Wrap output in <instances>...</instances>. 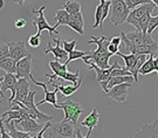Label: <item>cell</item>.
<instances>
[{"label":"cell","mask_w":158,"mask_h":138,"mask_svg":"<svg viewBox=\"0 0 158 138\" xmlns=\"http://www.w3.org/2000/svg\"><path fill=\"white\" fill-rule=\"evenodd\" d=\"M87 43H96L97 48L93 53H89L82 58V61L85 64L93 63L97 64L101 68H109V59L113 56V54L109 52L108 47L110 43V40L106 36H90V39L87 41Z\"/></svg>","instance_id":"obj_1"},{"label":"cell","mask_w":158,"mask_h":138,"mask_svg":"<svg viewBox=\"0 0 158 138\" xmlns=\"http://www.w3.org/2000/svg\"><path fill=\"white\" fill-rule=\"evenodd\" d=\"M49 138H81V124L75 125L72 121H61L60 123H52L49 127Z\"/></svg>","instance_id":"obj_2"},{"label":"cell","mask_w":158,"mask_h":138,"mask_svg":"<svg viewBox=\"0 0 158 138\" xmlns=\"http://www.w3.org/2000/svg\"><path fill=\"white\" fill-rule=\"evenodd\" d=\"M130 10L124 0H111L110 7V22L115 27H118L119 25L127 22V19L129 17Z\"/></svg>","instance_id":"obj_3"},{"label":"cell","mask_w":158,"mask_h":138,"mask_svg":"<svg viewBox=\"0 0 158 138\" xmlns=\"http://www.w3.org/2000/svg\"><path fill=\"white\" fill-rule=\"evenodd\" d=\"M55 108L56 109H62L64 111V117H63L62 121H72L75 125H79V123H77L79 117L85 111L81 104L69 99V97H68L67 101L61 102L60 104H56Z\"/></svg>","instance_id":"obj_4"},{"label":"cell","mask_w":158,"mask_h":138,"mask_svg":"<svg viewBox=\"0 0 158 138\" xmlns=\"http://www.w3.org/2000/svg\"><path fill=\"white\" fill-rule=\"evenodd\" d=\"M46 10V6H41L38 11H33L34 14H36V17L33 18V26H36L38 28V32L36 34L41 35L42 30H48V34H49V38L52 39V35L53 33L55 34H59V32L56 30V27H52L49 23L47 22L45 18V14H44V11Z\"/></svg>","instance_id":"obj_5"},{"label":"cell","mask_w":158,"mask_h":138,"mask_svg":"<svg viewBox=\"0 0 158 138\" xmlns=\"http://www.w3.org/2000/svg\"><path fill=\"white\" fill-rule=\"evenodd\" d=\"M156 8V4L152 2V1H149L147 4H143V5H139L135 7L134 10H131L129 13V17L127 19V22L129 25H132L136 28L137 26V22L138 20L141 19L142 17H144L147 13H151Z\"/></svg>","instance_id":"obj_6"},{"label":"cell","mask_w":158,"mask_h":138,"mask_svg":"<svg viewBox=\"0 0 158 138\" xmlns=\"http://www.w3.org/2000/svg\"><path fill=\"white\" fill-rule=\"evenodd\" d=\"M131 87H132L131 82H125V83L114 86L111 89H109V91L107 92V96L117 103H123L127 101V98L129 96V90Z\"/></svg>","instance_id":"obj_7"},{"label":"cell","mask_w":158,"mask_h":138,"mask_svg":"<svg viewBox=\"0 0 158 138\" xmlns=\"http://www.w3.org/2000/svg\"><path fill=\"white\" fill-rule=\"evenodd\" d=\"M8 47H10V58L15 60L17 62L31 54L27 51L23 41H11V42H8Z\"/></svg>","instance_id":"obj_8"},{"label":"cell","mask_w":158,"mask_h":138,"mask_svg":"<svg viewBox=\"0 0 158 138\" xmlns=\"http://www.w3.org/2000/svg\"><path fill=\"white\" fill-rule=\"evenodd\" d=\"M54 42H55V47L52 46V39L49 40L48 45H47V48L45 49V54L53 53L56 60L66 62L68 60V56H69V53L63 47H61V39H54Z\"/></svg>","instance_id":"obj_9"},{"label":"cell","mask_w":158,"mask_h":138,"mask_svg":"<svg viewBox=\"0 0 158 138\" xmlns=\"http://www.w3.org/2000/svg\"><path fill=\"white\" fill-rule=\"evenodd\" d=\"M127 38L129 39L135 46H149V45H153L156 43L155 39L152 38V34H143L142 32H131V33H128Z\"/></svg>","instance_id":"obj_10"},{"label":"cell","mask_w":158,"mask_h":138,"mask_svg":"<svg viewBox=\"0 0 158 138\" xmlns=\"http://www.w3.org/2000/svg\"><path fill=\"white\" fill-rule=\"evenodd\" d=\"M135 138H158V115L152 123H147L135 133Z\"/></svg>","instance_id":"obj_11"},{"label":"cell","mask_w":158,"mask_h":138,"mask_svg":"<svg viewBox=\"0 0 158 138\" xmlns=\"http://www.w3.org/2000/svg\"><path fill=\"white\" fill-rule=\"evenodd\" d=\"M32 54H29L23 59L19 60L17 62V79H21V77H26L29 79L32 74Z\"/></svg>","instance_id":"obj_12"},{"label":"cell","mask_w":158,"mask_h":138,"mask_svg":"<svg viewBox=\"0 0 158 138\" xmlns=\"http://www.w3.org/2000/svg\"><path fill=\"white\" fill-rule=\"evenodd\" d=\"M17 83H18L17 75H14L13 73H5V75H4V81L1 82L0 88H1L2 91H6V90H10V91H11V97L8 99L10 103L15 98Z\"/></svg>","instance_id":"obj_13"},{"label":"cell","mask_w":158,"mask_h":138,"mask_svg":"<svg viewBox=\"0 0 158 138\" xmlns=\"http://www.w3.org/2000/svg\"><path fill=\"white\" fill-rule=\"evenodd\" d=\"M29 79H31V81L33 82L34 84H36V86H39V87H42L44 92H45V98H44L42 101H40L36 105H41V104H44V103H51L52 105L55 108V105L57 104L56 94H57V91H59V89H57V88H55L53 91H49V90H48V87H47V84H45V83H41V82H38V81H35V79H34L33 76H31Z\"/></svg>","instance_id":"obj_14"},{"label":"cell","mask_w":158,"mask_h":138,"mask_svg":"<svg viewBox=\"0 0 158 138\" xmlns=\"http://www.w3.org/2000/svg\"><path fill=\"white\" fill-rule=\"evenodd\" d=\"M17 127H20L23 131L29 133H38L41 131V129L44 128V124L38 122L35 118H32V117H26L18 123Z\"/></svg>","instance_id":"obj_15"},{"label":"cell","mask_w":158,"mask_h":138,"mask_svg":"<svg viewBox=\"0 0 158 138\" xmlns=\"http://www.w3.org/2000/svg\"><path fill=\"white\" fill-rule=\"evenodd\" d=\"M28 94H29V82L27 81V79L26 77L18 79L17 89H15V98L14 99L19 101V102H23L25 98L28 96Z\"/></svg>","instance_id":"obj_16"},{"label":"cell","mask_w":158,"mask_h":138,"mask_svg":"<svg viewBox=\"0 0 158 138\" xmlns=\"http://www.w3.org/2000/svg\"><path fill=\"white\" fill-rule=\"evenodd\" d=\"M98 118H100V115H98V111L96 108L91 110V112L89 115L85 117L83 121L81 122L80 124H81V127H85L88 128V133L85 135V138H89L91 135V131H93V129L98 124Z\"/></svg>","instance_id":"obj_17"},{"label":"cell","mask_w":158,"mask_h":138,"mask_svg":"<svg viewBox=\"0 0 158 138\" xmlns=\"http://www.w3.org/2000/svg\"><path fill=\"white\" fill-rule=\"evenodd\" d=\"M68 27H70L73 30H75L80 35L85 34V20H83L82 12H80V13L75 14V15H70L69 22H68Z\"/></svg>","instance_id":"obj_18"},{"label":"cell","mask_w":158,"mask_h":138,"mask_svg":"<svg viewBox=\"0 0 158 138\" xmlns=\"http://www.w3.org/2000/svg\"><path fill=\"white\" fill-rule=\"evenodd\" d=\"M82 84V76L79 79V81L76 82V83H73V84H56V83H52V86L55 87L59 89V91L62 92L63 96H66V97H70L73 94L79 90L80 86Z\"/></svg>","instance_id":"obj_19"},{"label":"cell","mask_w":158,"mask_h":138,"mask_svg":"<svg viewBox=\"0 0 158 138\" xmlns=\"http://www.w3.org/2000/svg\"><path fill=\"white\" fill-rule=\"evenodd\" d=\"M6 129L8 130V133L11 138H32L34 136H32L29 132H26V131H18L17 130V125L14 123V120L11 122H8L7 124H5Z\"/></svg>","instance_id":"obj_20"},{"label":"cell","mask_w":158,"mask_h":138,"mask_svg":"<svg viewBox=\"0 0 158 138\" xmlns=\"http://www.w3.org/2000/svg\"><path fill=\"white\" fill-rule=\"evenodd\" d=\"M49 68L53 70V73L55 75H57L59 77H61L64 80L66 75H67V64H61L59 62V60H55V61H51L49 62Z\"/></svg>","instance_id":"obj_21"},{"label":"cell","mask_w":158,"mask_h":138,"mask_svg":"<svg viewBox=\"0 0 158 138\" xmlns=\"http://www.w3.org/2000/svg\"><path fill=\"white\" fill-rule=\"evenodd\" d=\"M0 69H2L5 73H17V61L12 58H5L0 60Z\"/></svg>","instance_id":"obj_22"},{"label":"cell","mask_w":158,"mask_h":138,"mask_svg":"<svg viewBox=\"0 0 158 138\" xmlns=\"http://www.w3.org/2000/svg\"><path fill=\"white\" fill-rule=\"evenodd\" d=\"M69 13H68L64 8L62 10H57L55 15H54V20L56 21L55 23V27H59V26H68V22H69Z\"/></svg>","instance_id":"obj_23"},{"label":"cell","mask_w":158,"mask_h":138,"mask_svg":"<svg viewBox=\"0 0 158 138\" xmlns=\"http://www.w3.org/2000/svg\"><path fill=\"white\" fill-rule=\"evenodd\" d=\"M125 82H131V83L135 82L134 76H129V75H127V76H111L107 84L108 91H109V89H111L114 86H117V84H121V83H125Z\"/></svg>","instance_id":"obj_24"},{"label":"cell","mask_w":158,"mask_h":138,"mask_svg":"<svg viewBox=\"0 0 158 138\" xmlns=\"http://www.w3.org/2000/svg\"><path fill=\"white\" fill-rule=\"evenodd\" d=\"M116 55L123 59V61H124V63H125V67H127V69H129L130 71H131V69L134 68V66H135L136 62H137V59H138V55H137V54H131V53H129V54H123V53H121V52H117Z\"/></svg>","instance_id":"obj_25"},{"label":"cell","mask_w":158,"mask_h":138,"mask_svg":"<svg viewBox=\"0 0 158 138\" xmlns=\"http://www.w3.org/2000/svg\"><path fill=\"white\" fill-rule=\"evenodd\" d=\"M63 8L69 13V15H75L80 12H82V7L79 1L75 0H68L63 4Z\"/></svg>","instance_id":"obj_26"},{"label":"cell","mask_w":158,"mask_h":138,"mask_svg":"<svg viewBox=\"0 0 158 138\" xmlns=\"http://www.w3.org/2000/svg\"><path fill=\"white\" fill-rule=\"evenodd\" d=\"M155 71V64H153V55H149L147 61L143 63V66L139 69L141 75H149Z\"/></svg>","instance_id":"obj_27"},{"label":"cell","mask_w":158,"mask_h":138,"mask_svg":"<svg viewBox=\"0 0 158 138\" xmlns=\"http://www.w3.org/2000/svg\"><path fill=\"white\" fill-rule=\"evenodd\" d=\"M90 52H80V51H76V49H74L72 53H69V56H68V60L64 62V64H69L72 61H75V60H79V59H82L83 56L85 55H88Z\"/></svg>","instance_id":"obj_28"},{"label":"cell","mask_w":158,"mask_h":138,"mask_svg":"<svg viewBox=\"0 0 158 138\" xmlns=\"http://www.w3.org/2000/svg\"><path fill=\"white\" fill-rule=\"evenodd\" d=\"M102 5H100L96 7V11H95V22L93 25V28L96 29V28H100V30H102Z\"/></svg>","instance_id":"obj_29"},{"label":"cell","mask_w":158,"mask_h":138,"mask_svg":"<svg viewBox=\"0 0 158 138\" xmlns=\"http://www.w3.org/2000/svg\"><path fill=\"white\" fill-rule=\"evenodd\" d=\"M102 5V28H103V22L104 20L107 19V17L109 15V12H110V7H111V0H106L104 2H101Z\"/></svg>","instance_id":"obj_30"},{"label":"cell","mask_w":158,"mask_h":138,"mask_svg":"<svg viewBox=\"0 0 158 138\" xmlns=\"http://www.w3.org/2000/svg\"><path fill=\"white\" fill-rule=\"evenodd\" d=\"M77 45V42L75 40L73 41H66V40H61V46L67 51L68 53H72L75 49V47Z\"/></svg>","instance_id":"obj_31"},{"label":"cell","mask_w":158,"mask_h":138,"mask_svg":"<svg viewBox=\"0 0 158 138\" xmlns=\"http://www.w3.org/2000/svg\"><path fill=\"white\" fill-rule=\"evenodd\" d=\"M124 1L130 10H134V8L137 7V6L143 5V4H147V2L151 1V0H124Z\"/></svg>","instance_id":"obj_32"},{"label":"cell","mask_w":158,"mask_h":138,"mask_svg":"<svg viewBox=\"0 0 158 138\" xmlns=\"http://www.w3.org/2000/svg\"><path fill=\"white\" fill-rule=\"evenodd\" d=\"M10 56V47L8 43H0V60Z\"/></svg>","instance_id":"obj_33"},{"label":"cell","mask_w":158,"mask_h":138,"mask_svg":"<svg viewBox=\"0 0 158 138\" xmlns=\"http://www.w3.org/2000/svg\"><path fill=\"white\" fill-rule=\"evenodd\" d=\"M158 27V15L157 17H151L150 18V22H149V28H148V33L152 34L153 30Z\"/></svg>","instance_id":"obj_34"},{"label":"cell","mask_w":158,"mask_h":138,"mask_svg":"<svg viewBox=\"0 0 158 138\" xmlns=\"http://www.w3.org/2000/svg\"><path fill=\"white\" fill-rule=\"evenodd\" d=\"M28 45L32 48H38L40 46V35L38 34L31 35L28 39Z\"/></svg>","instance_id":"obj_35"},{"label":"cell","mask_w":158,"mask_h":138,"mask_svg":"<svg viewBox=\"0 0 158 138\" xmlns=\"http://www.w3.org/2000/svg\"><path fill=\"white\" fill-rule=\"evenodd\" d=\"M14 26H15V28H18V29L23 28V27L26 26V20H25V19H17L15 22H14Z\"/></svg>","instance_id":"obj_36"},{"label":"cell","mask_w":158,"mask_h":138,"mask_svg":"<svg viewBox=\"0 0 158 138\" xmlns=\"http://www.w3.org/2000/svg\"><path fill=\"white\" fill-rule=\"evenodd\" d=\"M108 49H109V52L111 53L113 55H116L117 54V52H118V49H119V47L118 46H115L114 43H109V47H108Z\"/></svg>","instance_id":"obj_37"},{"label":"cell","mask_w":158,"mask_h":138,"mask_svg":"<svg viewBox=\"0 0 158 138\" xmlns=\"http://www.w3.org/2000/svg\"><path fill=\"white\" fill-rule=\"evenodd\" d=\"M110 42L114 43L115 46H121V42H122V38H121V35L119 36H114L113 39H110Z\"/></svg>","instance_id":"obj_38"},{"label":"cell","mask_w":158,"mask_h":138,"mask_svg":"<svg viewBox=\"0 0 158 138\" xmlns=\"http://www.w3.org/2000/svg\"><path fill=\"white\" fill-rule=\"evenodd\" d=\"M153 64H155V71H157L158 74V56L157 58H153Z\"/></svg>","instance_id":"obj_39"},{"label":"cell","mask_w":158,"mask_h":138,"mask_svg":"<svg viewBox=\"0 0 158 138\" xmlns=\"http://www.w3.org/2000/svg\"><path fill=\"white\" fill-rule=\"evenodd\" d=\"M2 81H4V76H0V84H1ZM0 96H1V97H5V96H4V91L1 90V88H0Z\"/></svg>","instance_id":"obj_40"},{"label":"cell","mask_w":158,"mask_h":138,"mask_svg":"<svg viewBox=\"0 0 158 138\" xmlns=\"http://www.w3.org/2000/svg\"><path fill=\"white\" fill-rule=\"evenodd\" d=\"M14 2H17L19 6H23V2H25V0H14Z\"/></svg>","instance_id":"obj_41"},{"label":"cell","mask_w":158,"mask_h":138,"mask_svg":"<svg viewBox=\"0 0 158 138\" xmlns=\"http://www.w3.org/2000/svg\"><path fill=\"white\" fill-rule=\"evenodd\" d=\"M4 7V0H0V10Z\"/></svg>","instance_id":"obj_42"},{"label":"cell","mask_w":158,"mask_h":138,"mask_svg":"<svg viewBox=\"0 0 158 138\" xmlns=\"http://www.w3.org/2000/svg\"><path fill=\"white\" fill-rule=\"evenodd\" d=\"M151 1H152V2H155V4H156V6L158 7V0H151Z\"/></svg>","instance_id":"obj_43"},{"label":"cell","mask_w":158,"mask_h":138,"mask_svg":"<svg viewBox=\"0 0 158 138\" xmlns=\"http://www.w3.org/2000/svg\"><path fill=\"white\" fill-rule=\"evenodd\" d=\"M100 1H101V2H104V1H106V0H100Z\"/></svg>","instance_id":"obj_44"},{"label":"cell","mask_w":158,"mask_h":138,"mask_svg":"<svg viewBox=\"0 0 158 138\" xmlns=\"http://www.w3.org/2000/svg\"><path fill=\"white\" fill-rule=\"evenodd\" d=\"M0 103H1V99H0Z\"/></svg>","instance_id":"obj_45"}]
</instances>
